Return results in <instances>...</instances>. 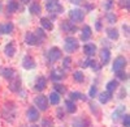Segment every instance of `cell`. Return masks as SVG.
Listing matches in <instances>:
<instances>
[{
	"mask_svg": "<svg viewBox=\"0 0 130 127\" xmlns=\"http://www.w3.org/2000/svg\"><path fill=\"white\" fill-rule=\"evenodd\" d=\"M70 100H72V101H74V100L86 101V96H83V94L79 93V92H72V93H70Z\"/></svg>",
	"mask_w": 130,
	"mask_h": 127,
	"instance_id": "obj_29",
	"label": "cell"
},
{
	"mask_svg": "<svg viewBox=\"0 0 130 127\" xmlns=\"http://www.w3.org/2000/svg\"><path fill=\"white\" fill-rule=\"evenodd\" d=\"M96 29H98V30H100V29H102V24H100V21H98V22H96Z\"/></svg>",
	"mask_w": 130,
	"mask_h": 127,
	"instance_id": "obj_43",
	"label": "cell"
},
{
	"mask_svg": "<svg viewBox=\"0 0 130 127\" xmlns=\"http://www.w3.org/2000/svg\"><path fill=\"white\" fill-rule=\"evenodd\" d=\"M107 36L109 37L111 39H118V37H120V34H118V31H117V29H115V28L107 29Z\"/></svg>",
	"mask_w": 130,
	"mask_h": 127,
	"instance_id": "obj_23",
	"label": "cell"
},
{
	"mask_svg": "<svg viewBox=\"0 0 130 127\" xmlns=\"http://www.w3.org/2000/svg\"><path fill=\"white\" fill-rule=\"evenodd\" d=\"M111 98H112V93H109V92H103V93H100V96H99L100 103H107Z\"/></svg>",
	"mask_w": 130,
	"mask_h": 127,
	"instance_id": "obj_21",
	"label": "cell"
},
{
	"mask_svg": "<svg viewBox=\"0 0 130 127\" xmlns=\"http://www.w3.org/2000/svg\"><path fill=\"white\" fill-rule=\"evenodd\" d=\"M118 87V83L116 80H111V81H108L107 84V92H109V93H113Z\"/></svg>",
	"mask_w": 130,
	"mask_h": 127,
	"instance_id": "obj_25",
	"label": "cell"
},
{
	"mask_svg": "<svg viewBox=\"0 0 130 127\" xmlns=\"http://www.w3.org/2000/svg\"><path fill=\"white\" fill-rule=\"evenodd\" d=\"M40 25L43 29H46V30H52L53 29V24H52V21L47 17H42L40 18Z\"/></svg>",
	"mask_w": 130,
	"mask_h": 127,
	"instance_id": "obj_18",
	"label": "cell"
},
{
	"mask_svg": "<svg viewBox=\"0 0 130 127\" xmlns=\"http://www.w3.org/2000/svg\"><path fill=\"white\" fill-rule=\"evenodd\" d=\"M65 77V73H64V71L62 70H53L52 72H51V79L53 80V81H59V80H62Z\"/></svg>",
	"mask_w": 130,
	"mask_h": 127,
	"instance_id": "obj_14",
	"label": "cell"
},
{
	"mask_svg": "<svg viewBox=\"0 0 130 127\" xmlns=\"http://www.w3.org/2000/svg\"><path fill=\"white\" fill-rule=\"evenodd\" d=\"M47 58L51 63H56L60 58H61V50L59 47H52L50 49L48 54H47Z\"/></svg>",
	"mask_w": 130,
	"mask_h": 127,
	"instance_id": "obj_3",
	"label": "cell"
},
{
	"mask_svg": "<svg viewBox=\"0 0 130 127\" xmlns=\"http://www.w3.org/2000/svg\"><path fill=\"white\" fill-rule=\"evenodd\" d=\"M117 77H118V79H121V80H127V73L118 71V72H117Z\"/></svg>",
	"mask_w": 130,
	"mask_h": 127,
	"instance_id": "obj_37",
	"label": "cell"
},
{
	"mask_svg": "<svg viewBox=\"0 0 130 127\" xmlns=\"http://www.w3.org/2000/svg\"><path fill=\"white\" fill-rule=\"evenodd\" d=\"M82 2H83V0H70V3H73V4H79Z\"/></svg>",
	"mask_w": 130,
	"mask_h": 127,
	"instance_id": "obj_42",
	"label": "cell"
},
{
	"mask_svg": "<svg viewBox=\"0 0 130 127\" xmlns=\"http://www.w3.org/2000/svg\"><path fill=\"white\" fill-rule=\"evenodd\" d=\"M29 12L31 15H38L40 12V5L38 3H31L30 7H29Z\"/></svg>",
	"mask_w": 130,
	"mask_h": 127,
	"instance_id": "obj_27",
	"label": "cell"
},
{
	"mask_svg": "<svg viewBox=\"0 0 130 127\" xmlns=\"http://www.w3.org/2000/svg\"><path fill=\"white\" fill-rule=\"evenodd\" d=\"M31 127H38V126H31Z\"/></svg>",
	"mask_w": 130,
	"mask_h": 127,
	"instance_id": "obj_47",
	"label": "cell"
},
{
	"mask_svg": "<svg viewBox=\"0 0 130 127\" xmlns=\"http://www.w3.org/2000/svg\"><path fill=\"white\" fill-rule=\"evenodd\" d=\"M22 67H24L25 70H34V68L37 67L35 60L32 59L30 55H26V56L22 59Z\"/></svg>",
	"mask_w": 130,
	"mask_h": 127,
	"instance_id": "obj_7",
	"label": "cell"
},
{
	"mask_svg": "<svg viewBox=\"0 0 130 127\" xmlns=\"http://www.w3.org/2000/svg\"><path fill=\"white\" fill-rule=\"evenodd\" d=\"M96 92H98V90H96V87H95V85H94V87H91V88H90V93H89V96L94 98V97L96 96Z\"/></svg>",
	"mask_w": 130,
	"mask_h": 127,
	"instance_id": "obj_39",
	"label": "cell"
},
{
	"mask_svg": "<svg viewBox=\"0 0 130 127\" xmlns=\"http://www.w3.org/2000/svg\"><path fill=\"white\" fill-rule=\"evenodd\" d=\"M17 9H18V4H17L16 2H9V3H8V5H7V10H8L9 13L16 12Z\"/></svg>",
	"mask_w": 130,
	"mask_h": 127,
	"instance_id": "obj_30",
	"label": "cell"
},
{
	"mask_svg": "<svg viewBox=\"0 0 130 127\" xmlns=\"http://www.w3.org/2000/svg\"><path fill=\"white\" fill-rule=\"evenodd\" d=\"M91 33H92V30L89 25H85L83 29H82V34H81V38L82 41H87L90 37H91Z\"/></svg>",
	"mask_w": 130,
	"mask_h": 127,
	"instance_id": "obj_20",
	"label": "cell"
},
{
	"mask_svg": "<svg viewBox=\"0 0 130 127\" xmlns=\"http://www.w3.org/2000/svg\"><path fill=\"white\" fill-rule=\"evenodd\" d=\"M120 7H121V8L125 7V8L127 9V8H129V0H120Z\"/></svg>",
	"mask_w": 130,
	"mask_h": 127,
	"instance_id": "obj_40",
	"label": "cell"
},
{
	"mask_svg": "<svg viewBox=\"0 0 130 127\" xmlns=\"http://www.w3.org/2000/svg\"><path fill=\"white\" fill-rule=\"evenodd\" d=\"M124 115H125V106H124V105H121V106H118V108L113 111L112 118H113L115 121H117L120 117H124Z\"/></svg>",
	"mask_w": 130,
	"mask_h": 127,
	"instance_id": "obj_19",
	"label": "cell"
},
{
	"mask_svg": "<svg viewBox=\"0 0 130 127\" xmlns=\"http://www.w3.org/2000/svg\"><path fill=\"white\" fill-rule=\"evenodd\" d=\"M46 9L48 12H55V13H60L62 12V5L57 2V0H48L46 4Z\"/></svg>",
	"mask_w": 130,
	"mask_h": 127,
	"instance_id": "obj_2",
	"label": "cell"
},
{
	"mask_svg": "<svg viewBox=\"0 0 130 127\" xmlns=\"http://www.w3.org/2000/svg\"><path fill=\"white\" fill-rule=\"evenodd\" d=\"M105 18H107V21L109 24H115L116 21H117V16L115 15V13H112V12H108L107 15H105Z\"/></svg>",
	"mask_w": 130,
	"mask_h": 127,
	"instance_id": "obj_31",
	"label": "cell"
},
{
	"mask_svg": "<svg viewBox=\"0 0 130 127\" xmlns=\"http://www.w3.org/2000/svg\"><path fill=\"white\" fill-rule=\"evenodd\" d=\"M100 59H102L103 64H107V63L111 60V51H109V49H107V47L102 49V51H100Z\"/></svg>",
	"mask_w": 130,
	"mask_h": 127,
	"instance_id": "obj_12",
	"label": "cell"
},
{
	"mask_svg": "<svg viewBox=\"0 0 130 127\" xmlns=\"http://www.w3.org/2000/svg\"><path fill=\"white\" fill-rule=\"evenodd\" d=\"M46 85H47L46 77L39 76V77L37 79V81H35V89H37V90H43V89L46 88Z\"/></svg>",
	"mask_w": 130,
	"mask_h": 127,
	"instance_id": "obj_17",
	"label": "cell"
},
{
	"mask_svg": "<svg viewBox=\"0 0 130 127\" xmlns=\"http://www.w3.org/2000/svg\"><path fill=\"white\" fill-rule=\"evenodd\" d=\"M21 2H22V3H25V4H26V3H29V2H31V0H21Z\"/></svg>",
	"mask_w": 130,
	"mask_h": 127,
	"instance_id": "obj_46",
	"label": "cell"
},
{
	"mask_svg": "<svg viewBox=\"0 0 130 127\" xmlns=\"http://www.w3.org/2000/svg\"><path fill=\"white\" fill-rule=\"evenodd\" d=\"M55 90H56V93L62 94V93L67 92V88H65L64 85H61V84H56V85H55Z\"/></svg>",
	"mask_w": 130,
	"mask_h": 127,
	"instance_id": "obj_33",
	"label": "cell"
},
{
	"mask_svg": "<svg viewBox=\"0 0 130 127\" xmlns=\"http://www.w3.org/2000/svg\"><path fill=\"white\" fill-rule=\"evenodd\" d=\"M14 29V25L12 22H5L0 25V33L2 34H10Z\"/></svg>",
	"mask_w": 130,
	"mask_h": 127,
	"instance_id": "obj_11",
	"label": "cell"
},
{
	"mask_svg": "<svg viewBox=\"0 0 130 127\" xmlns=\"http://www.w3.org/2000/svg\"><path fill=\"white\" fill-rule=\"evenodd\" d=\"M20 88H21V80H20L18 77H16L14 81H10V85H9V89H10V90L17 92Z\"/></svg>",
	"mask_w": 130,
	"mask_h": 127,
	"instance_id": "obj_26",
	"label": "cell"
},
{
	"mask_svg": "<svg viewBox=\"0 0 130 127\" xmlns=\"http://www.w3.org/2000/svg\"><path fill=\"white\" fill-rule=\"evenodd\" d=\"M4 54H5L7 56H10V58L16 54V45H14V42H9V43L5 46Z\"/></svg>",
	"mask_w": 130,
	"mask_h": 127,
	"instance_id": "obj_13",
	"label": "cell"
},
{
	"mask_svg": "<svg viewBox=\"0 0 130 127\" xmlns=\"http://www.w3.org/2000/svg\"><path fill=\"white\" fill-rule=\"evenodd\" d=\"M61 29L65 30V31H75L77 30V28H75L72 22H68V21H64L61 24Z\"/></svg>",
	"mask_w": 130,
	"mask_h": 127,
	"instance_id": "obj_22",
	"label": "cell"
},
{
	"mask_svg": "<svg viewBox=\"0 0 130 127\" xmlns=\"http://www.w3.org/2000/svg\"><path fill=\"white\" fill-rule=\"evenodd\" d=\"M124 126L125 127H129L130 126V117H129V114H125L124 115Z\"/></svg>",
	"mask_w": 130,
	"mask_h": 127,
	"instance_id": "obj_38",
	"label": "cell"
},
{
	"mask_svg": "<svg viewBox=\"0 0 130 127\" xmlns=\"http://www.w3.org/2000/svg\"><path fill=\"white\" fill-rule=\"evenodd\" d=\"M64 49L68 52H73L78 49V39L74 37H67L65 38V43H64Z\"/></svg>",
	"mask_w": 130,
	"mask_h": 127,
	"instance_id": "obj_1",
	"label": "cell"
},
{
	"mask_svg": "<svg viewBox=\"0 0 130 127\" xmlns=\"http://www.w3.org/2000/svg\"><path fill=\"white\" fill-rule=\"evenodd\" d=\"M72 124H73V127H89V126H90L89 121H87V119H85V118H82V117L75 118V119L73 121Z\"/></svg>",
	"mask_w": 130,
	"mask_h": 127,
	"instance_id": "obj_15",
	"label": "cell"
},
{
	"mask_svg": "<svg viewBox=\"0 0 130 127\" xmlns=\"http://www.w3.org/2000/svg\"><path fill=\"white\" fill-rule=\"evenodd\" d=\"M69 18L74 21V22H79V21L85 18V12L81 9H72L69 10Z\"/></svg>",
	"mask_w": 130,
	"mask_h": 127,
	"instance_id": "obj_4",
	"label": "cell"
},
{
	"mask_svg": "<svg viewBox=\"0 0 130 127\" xmlns=\"http://www.w3.org/2000/svg\"><path fill=\"white\" fill-rule=\"evenodd\" d=\"M65 106H67V110L69 113H75L77 111V105H75L74 101H72V100H68L67 102H65Z\"/></svg>",
	"mask_w": 130,
	"mask_h": 127,
	"instance_id": "obj_24",
	"label": "cell"
},
{
	"mask_svg": "<svg viewBox=\"0 0 130 127\" xmlns=\"http://www.w3.org/2000/svg\"><path fill=\"white\" fill-rule=\"evenodd\" d=\"M83 51H85V54L87 56H92L96 52V46L94 43H86L83 46Z\"/></svg>",
	"mask_w": 130,
	"mask_h": 127,
	"instance_id": "obj_16",
	"label": "cell"
},
{
	"mask_svg": "<svg viewBox=\"0 0 130 127\" xmlns=\"http://www.w3.org/2000/svg\"><path fill=\"white\" fill-rule=\"evenodd\" d=\"M73 77H74L75 81H78V83H82V81L85 80V76H83V73H82L81 71H75V72L73 73Z\"/></svg>",
	"mask_w": 130,
	"mask_h": 127,
	"instance_id": "obj_32",
	"label": "cell"
},
{
	"mask_svg": "<svg viewBox=\"0 0 130 127\" xmlns=\"http://www.w3.org/2000/svg\"><path fill=\"white\" fill-rule=\"evenodd\" d=\"M122 29L125 30V33H126V36H129V25H124V26H122Z\"/></svg>",
	"mask_w": 130,
	"mask_h": 127,
	"instance_id": "obj_41",
	"label": "cell"
},
{
	"mask_svg": "<svg viewBox=\"0 0 130 127\" xmlns=\"http://www.w3.org/2000/svg\"><path fill=\"white\" fill-rule=\"evenodd\" d=\"M34 103L35 106H38L42 111H44L48 109V100L46 96H43V94H40V96H38L35 100H34Z\"/></svg>",
	"mask_w": 130,
	"mask_h": 127,
	"instance_id": "obj_5",
	"label": "cell"
},
{
	"mask_svg": "<svg viewBox=\"0 0 130 127\" xmlns=\"http://www.w3.org/2000/svg\"><path fill=\"white\" fill-rule=\"evenodd\" d=\"M50 102H51L52 105H57V103L60 102V94L56 93V92H52V93L50 94Z\"/></svg>",
	"mask_w": 130,
	"mask_h": 127,
	"instance_id": "obj_28",
	"label": "cell"
},
{
	"mask_svg": "<svg viewBox=\"0 0 130 127\" xmlns=\"http://www.w3.org/2000/svg\"><path fill=\"white\" fill-rule=\"evenodd\" d=\"M57 114H59V118H64V113H61V109H59Z\"/></svg>",
	"mask_w": 130,
	"mask_h": 127,
	"instance_id": "obj_44",
	"label": "cell"
},
{
	"mask_svg": "<svg viewBox=\"0 0 130 127\" xmlns=\"http://www.w3.org/2000/svg\"><path fill=\"white\" fill-rule=\"evenodd\" d=\"M111 5H112V0H107V5H105V7H107V8H109Z\"/></svg>",
	"mask_w": 130,
	"mask_h": 127,
	"instance_id": "obj_45",
	"label": "cell"
},
{
	"mask_svg": "<svg viewBox=\"0 0 130 127\" xmlns=\"http://www.w3.org/2000/svg\"><path fill=\"white\" fill-rule=\"evenodd\" d=\"M70 63H72V59H70L69 56H67V58L64 59L62 64H64V67H65V68H69V67H70Z\"/></svg>",
	"mask_w": 130,
	"mask_h": 127,
	"instance_id": "obj_36",
	"label": "cell"
},
{
	"mask_svg": "<svg viewBox=\"0 0 130 127\" xmlns=\"http://www.w3.org/2000/svg\"><path fill=\"white\" fill-rule=\"evenodd\" d=\"M38 37L35 36V33H31V31H29V33H26V36H25V42L27 45H30V46H35V45H38Z\"/></svg>",
	"mask_w": 130,
	"mask_h": 127,
	"instance_id": "obj_9",
	"label": "cell"
},
{
	"mask_svg": "<svg viewBox=\"0 0 130 127\" xmlns=\"http://www.w3.org/2000/svg\"><path fill=\"white\" fill-rule=\"evenodd\" d=\"M42 127H53V123H52V121L44 119V121H42Z\"/></svg>",
	"mask_w": 130,
	"mask_h": 127,
	"instance_id": "obj_35",
	"label": "cell"
},
{
	"mask_svg": "<svg viewBox=\"0 0 130 127\" xmlns=\"http://www.w3.org/2000/svg\"><path fill=\"white\" fill-rule=\"evenodd\" d=\"M126 59L124 58V56H117L116 59H115V62H113V66H112V70L115 71V72H118V71H121V70H124L125 68V66H126Z\"/></svg>",
	"mask_w": 130,
	"mask_h": 127,
	"instance_id": "obj_6",
	"label": "cell"
},
{
	"mask_svg": "<svg viewBox=\"0 0 130 127\" xmlns=\"http://www.w3.org/2000/svg\"><path fill=\"white\" fill-rule=\"evenodd\" d=\"M26 115H27V119H29V121H31V122H35V121H38V119H39V111H38L34 106H31V108H29V109H27Z\"/></svg>",
	"mask_w": 130,
	"mask_h": 127,
	"instance_id": "obj_8",
	"label": "cell"
},
{
	"mask_svg": "<svg viewBox=\"0 0 130 127\" xmlns=\"http://www.w3.org/2000/svg\"><path fill=\"white\" fill-rule=\"evenodd\" d=\"M35 36L38 37V39H39V38H42V39H44V38H46V34H44V31H43L42 28H39V29L37 30V34H35Z\"/></svg>",
	"mask_w": 130,
	"mask_h": 127,
	"instance_id": "obj_34",
	"label": "cell"
},
{
	"mask_svg": "<svg viewBox=\"0 0 130 127\" xmlns=\"http://www.w3.org/2000/svg\"><path fill=\"white\" fill-rule=\"evenodd\" d=\"M2 75H3L4 79L12 81V80L16 77V71H14L13 68H3V70H2Z\"/></svg>",
	"mask_w": 130,
	"mask_h": 127,
	"instance_id": "obj_10",
	"label": "cell"
}]
</instances>
